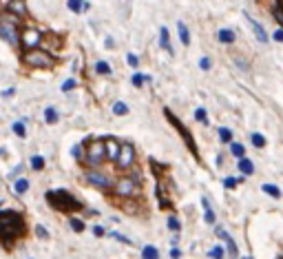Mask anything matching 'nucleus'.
I'll return each instance as SVG.
<instances>
[{"mask_svg": "<svg viewBox=\"0 0 283 259\" xmlns=\"http://www.w3.org/2000/svg\"><path fill=\"white\" fill-rule=\"evenodd\" d=\"M27 232V224L18 210H0V241L4 248H11L13 241Z\"/></svg>", "mask_w": 283, "mask_h": 259, "instance_id": "nucleus-1", "label": "nucleus"}, {"mask_svg": "<svg viewBox=\"0 0 283 259\" xmlns=\"http://www.w3.org/2000/svg\"><path fill=\"white\" fill-rule=\"evenodd\" d=\"M47 201L53 206V208H57V210H82L84 208V206L80 204L71 193L62 191V188H57V191H49L47 193Z\"/></svg>", "mask_w": 283, "mask_h": 259, "instance_id": "nucleus-2", "label": "nucleus"}, {"mask_svg": "<svg viewBox=\"0 0 283 259\" xmlns=\"http://www.w3.org/2000/svg\"><path fill=\"white\" fill-rule=\"evenodd\" d=\"M22 60H25L27 64H31V67H40V69L53 67V58L47 54V51L38 49V47H31L29 51H25V54H22Z\"/></svg>", "mask_w": 283, "mask_h": 259, "instance_id": "nucleus-3", "label": "nucleus"}, {"mask_svg": "<svg viewBox=\"0 0 283 259\" xmlns=\"http://www.w3.org/2000/svg\"><path fill=\"white\" fill-rule=\"evenodd\" d=\"M164 113H166V117H168V120H170V124H172V126H177V131H179V133H181V138H184V142H186V146H188V151L193 153L195 157H197V144H195V140L190 138V131L186 129V126L181 124V122L177 120L175 115H172V113H170V109H164Z\"/></svg>", "mask_w": 283, "mask_h": 259, "instance_id": "nucleus-4", "label": "nucleus"}, {"mask_svg": "<svg viewBox=\"0 0 283 259\" xmlns=\"http://www.w3.org/2000/svg\"><path fill=\"white\" fill-rule=\"evenodd\" d=\"M106 160L104 155V140H93L86 148V162L93 166H100Z\"/></svg>", "mask_w": 283, "mask_h": 259, "instance_id": "nucleus-5", "label": "nucleus"}, {"mask_svg": "<svg viewBox=\"0 0 283 259\" xmlns=\"http://www.w3.org/2000/svg\"><path fill=\"white\" fill-rule=\"evenodd\" d=\"M0 38L9 45H20V33H18V27L13 23H7V20H0Z\"/></svg>", "mask_w": 283, "mask_h": 259, "instance_id": "nucleus-6", "label": "nucleus"}, {"mask_svg": "<svg viewBox=\"0 0 283 259\" xmlns=\"http://www.w3.org/2000/svg\"><path fill=\"white\" fill-rule=\"evenodd\" d=\"M119 169H128V166L135 162V148L131 144H119V151H117V157H115Z\"/></svg>", "mask_w": 283, "mask_h": 259, "instance_id": "nucleus-7", "label": "nucleus"}, {"mask_svg": "<svg viewBox=\"0 0 283 259\" xmlns=\"http://www.w3.org/2000/svg\"><path fill=\"white\" fill-rule=\"evenodd\" d=\"M115 193L122 197H128V195H135L137 193V182L133 177H124L117 182V186H115Z\"/></svg>", "mask_w": 283, "mask_h": 259, "instance_id": "nucleus-8", "label": "nucleus"}, {"mask_svg": "<svg viewBox=\"0 0 283 259\" xmlns=\"http://www.w3.org/2000/svg\"><path fill=\"white\" fill-rule=\"evenodd\" d=\"M38 42H40V33L35 31V29H31V27L22 29V33H20V45H25L27 49H31V47H35Z\"/></svg>", "mask_w": 283, "mask_h": 259, "instance_id": "nucleus-9", "label": "nucleus"}, {"mask_svg": "<svg viewBox=\"0 0 283 259\" xmlns=\"http://www.w3.org/2000/svg\"><path fill=\"white\" fill-rule=\"evenodd\" d=\"M246 18H248V25H250V27H252V31H255L256 40H259L261 45H268V31H265V29H263V25H261V23H256V20L252 18V16H248V14H246Z\"/></svg>", "mask_w": 283, "mask_h": 259, "instance_id": "nucleus-10", "label": "nucleus"}, {"mask_svg": "<svg viewBox=\"0 0 283 259\" xmlns=\"http://www.w3.org/2000/svg\"><path fill=\"white\" fill-rule=\"evenodd\" d=\"M84 177H86L88 184H93V186H100V188H106L111 184L109 177H106V175H102V173H97V171H88Z\"/></svg>", "mask_w": 283, "mask_h": 259, "instance_id": "nucleus-11", "label": "nucleus"}, {"mask_svg": "<svg viewBox=\"0 0 283 259\" xmlns=\"http://www.w3.org/2000/svg\"><path fill=\"white\" fill-rule=\"evenodd\" d=\"M117 151H119V142H117V140H115V138H106L104 140V155H106V160H113L115 162Z\"/></svg>", "mask_w": 283, "mask_h": 259, "instance_id": "nucleus-12", "label": "nucleus"}, {"mask_svg": "<svg viewBox=\"0 0 283 259\" xmlns=\"http://www.w3.org/2000/svg\"><path fill=\"white\" fill-rule=\"evenodd\" d=\"M217 237H219V239H224V241H226V248H228V253L232 255V257H237V255H239L237 244H234V239L224 230V228H217Z\"/></svg>", "mask_w": 283, "mask_h": 259, "instance_id": "nucleus-13", "label": "nucleus"}, {"mask_svg": "<svg viewBox=\"0 0 283 259\" xmlns=\"http://www.w3.org/2000/svg\"><path fill=\"white\" fill-rule=\"evenodd\" d=\"M159 45L166 54H172V47H170V36H168V29L166 27H159Z\"/></svg>", "mask_w": 283, "mask_h": 259, "instance_id": "nucleus-14", "label": "nucleus"}, {"mask_svg": "<svg viewBox=\"0 0 283 259\" xmlns=\"http://www.w3.org/2000/svg\"><path fill=\"white\" fill-rule=\"evenodd\" d=\"M9 11H13V14H18V16H25L27 14L25 0H11V2H9Z\"/></svg>", "mask_w": 283, "mask_h": 259, "instance_id": "nucleus-15", "label": "nucleus"}, {"mask_svg": "<svg viewBox=\"0 0 283 259\" xmlns=\"http://www.w3.org/2000/svg\"><path fill=\"white\" fill-rule=\"evenodd\" d=\"M177 33H179L181 45L188 47V45H190V33H188V27H186L184 23H177Z\"/></svg>", "mask_w": 283, "mask_h": 259, "instance_id": "nucleus-16", "label": "nucleus"}, {"mask_svg": "<svg viewBox=\"0 0 283 259\" xmlns=\"http://www.w3.org/2000/svg\"><path fill=\"white\" fill-rule=\"evenodd\" d=\"M201 206H203V213H206V222L208 224H215V210L210 208V201H208V197H201Z\"/></svg>", "mask_w": 283, "mask_h": 259, "instance_id": "nucleus-17", "label": "nucleus"}, {"mask_svg": "<svg viewBox=\"0 0 283 259\" xmlns=\"http://www.w3.org/2000/svg\"><path fill=\"white\" fill-rule=\"evenodd\" d=\"M69 9L75 11V14H82V11H88V2H84V0H69Z\"/></svg>", "mask_w": 283, "mask_h": 259, "instance_id": "nucleus-18", "label": "nucleus"}, {"mask_svg": "<svg viewBox=\"0 0 283 259\" xmlns=\"http://www.w3.org/2000/svg\"><path fill=\"white\" fill-rule=\"evenodd\" d=\"M13 191H16V195H25V193L29 191V179H25V177L16 179V182H13Z\"/></svg>", "mask_w": 283, "mask_h": 259, "instance_id": "nucleus-19", "label": "nucleus"}, {"mask_svg": "<svg viewBox=\"0 0 283 259\" xmlns=\"http://www.w3.org/2000/svg\"><path fill=\"white\" fill-rule=\"evenodd\" d=\"M239 171H241L243 175H252L255 173V164H252L250 160H246V157H239Z\"/></svg>", "mask_w": 283, "mask_h": 259, "instance_id": "nucleus-20", "label": "nucleus"}, {"mask_svg": "<svg viewBox=\"0 0 283 259\" xmlns=\"http://www.w3.org/2000/svg\"><path fill=\"white\" fill-rule=\"evenodd\" d=\"M217 36H219V42H224V45H232L234 42V31H230V29H221Z\"/></svg>", "mask_w": 283, "mask_h": 259, "instance_id": "nucleus-21", "label": "nucleus"}, {"mask_svg": "<svg viewBox=\"0 0 283 259\" xmlns=\"http://www.w3.org/2000/svg\"><path fill=\"white\" fill-rule=\"evenodd\" d=\"M263 193H268L270 197H274V200H279V197H281V191H279V186L277 184H263Z\"/></svg>", "mask_w": 283, "mask_h": 259, "instance_id": "nucleus-22", "label": "nucleus"}, {"mask_svg": "<svg viewBox=\"0 0 283 259\" xmlns=\"http://www.w3.org/2000/svg\"><path fill=\"white\" fill-rule=\"evenodd\" d=\"M57 120H60V117H57V111L53 107H49L47 111H44V122H47V124H56Z\"/></svg>", "mask_w": 283, "mask_h": 259, "instance_id": "nucleus-23", "label": "nucleus"}, {"mask_svg": "<svg viewBox=\"0 0 283 259\" xmlns=\"http://www.w3.org/2000/svg\"><path fill=\"white\" fill-rule=\"evenodd\" d=\"M142 257H146V259H157V257H159V250L155 248V246H144V248H142Z\"/></svg>", "mask_w": 283, "mask_h": 259, "instance_id": "nucleus-24", "label": "nucleus"}, {"mask_svg": "<svg viewBox=\"0 0 283 259\" xmlns=\"http://www.w3.org/2000/svg\"><path fill=\"white\" fill-rule=\"evenodd\" d=\"M228 144H230V142H228ZM230 153H232L234 157H243V153H246V148H243V144L232 142V144H230Z\"/></svg>", "mask_w": 283, "mask_h": 259, "instance_id": "nucleus-25", "label": "nucleus"}, {"mask_svg": "<svg viewBox=\"0 0 283 259\" xmlns=\"http://www.w3.org/2000/svg\"><path fill=\"white\" fill-rule=\"evenodd\" d=\"M31 169H33V171H42L44 169V157L42 155H33V157H31Z\"/></svg>", "mask_w": 283, "mask_h": 259, "instance_id": "nucleus-26", "label": "nucleus"}, {"mask_svg": "<svg viewBox=\"0 0 283 259\" xmlns=\"http://www.w3.org/2000/svg\"><path fill=\"white\" fill-rule=\"evenodd\" d=\"M219 140H221V142H224V144L232 142V131H230V129H226V126H224V129H219Z\"/></svg>", "mask_w": 283, "mask_h": 259, "instance_id": "nucleus-27", "label": "nucleus"}, {"mask_svg": "<svg viewBox=\"0 0 283 259\" xmlns=\"http://www.w3.org/2000/svg\"><path fill=\"white\" fill-rule=\"evenodd\" d=\"M11 129H13V133H16L18 138H25V135H27L25 122H13V126H11Z\"/></svg>", "mask_w": 283, "mask_h": 259, "instance_id": "nucleus-28", "label": "nucleus"}, {"mask_svg": "<svg viewBox=\"0 0 283 259\" xmlns=\"http://www.w3.org/2000/svg\"><path fill=\"white\" fill-rule=\"evenodd\" d=\"M69 226L73 228L75 232H82V230H84V224H82V219H78V217H71V219H69Z\"/></svg>", "mask_w": 283, "mask_h": 259, "instance_id": "nucleus-29", "label": "nucleus"}, {"mask_svg": "<svg viewBox=\"0 0 283 259\" xmlns=\"http://www.w3.org/2000/svg\"><path fill=\"white\" fill-rule=\"evenodd\" d=\"M113 113H115V115H126V113H128V107H126L124 102H115V104H113Z\"/></svg>", "mask_w": 283, "mask_h": 259, "instance_id": "nucleus-30", "label": "nucleus"}, {"mask_svg": "<svg viewBox=\"0 0 283 259\" xmlns=\"http://www.w3.org/2000/svg\"><path fill=\"white\" fill-rule=\"evenodd\" d=\"M95 71L100 73V76H109V73H111V64L109 62H97L95 64Z\"/></svg>", "mask_w": 283, "mask_h": 259, "instance_id": "nucleus-31", "label": "nucleus"}, {"mask_svg": "<svg viewBox=\"0 0 283 259\" xmlns=\"http://www.w3.org/2000/svg\"><path fill=\"white\" fill-rule=\"evenodd\" d=\"M252 144H255L256 148H263L265 146V138L261 133H252Z\"/></svg>", "mask_w": 283, "mask_h": 259, "instance_id": "nucleus-32", "label": "nucleus"}, {"mask_svg": "<svg viewBox=\"0 0 283 259\" xmlns=\"http://www.w3.org/2000/svg\"><path fill=\"white\" fill-rule=\"evenodd\" d=\"M195 117H197L201 124H208V115H206V109H197L195 111Z\"/></svg>", "mask_w": 283, "mask_h": 259, "instance_id": "nucleus-33", "label": "nucleus"}, {"mask_svg": "<svg viewBox=\"0 0 283 259\" xmlns=\"http://www.w3.org/2000/svg\"><path fill=\"white\" fill-rule=\"evenodd\" d=\"M168 228H170L172 232H179V228H181L179 219H177V217H170V219H168Z\"/></svg>", "mask_w": 283, "mask_h": 259, "instance_id": "nucleus-34", "label": "nucleus"}, {"mask_svg": "<svg viewBox=\"0 0 283 259\" xmlns=\"http://www.w3.org/2000/svg\"><path fill=\"white\" fill-rule=\"evenodd\" d=\"M208 255H210V257H215V259H221V257H224V255H226V250L221 248V246H215V248H212Z\"/></svg>", "mask_w": 283, "mask_h": 259, "instance_id": "nucleus-35", "label": "nucleus"}, {"mask_svg": "<svg viewBox=\"0 0 283 259\" xmlns=\"http://www.w3.org/2000/svg\"><path fill=\"white\" fill-rule=\"evenodd\" d=\"M146 80H148V78L142 76V73H135V76H133V85H135V86H142Z\"/></svg>", "mask_w": 283, "mask_h": 259, "instance_id": "nucleus-36", "label": "nucleus"}, {"mask_svg": "<svg viewBox=\"0 0 283 259\" xmlns=\"http://www.w3.org/2000/svg\"><path fill=\"white\" fill-rule=\"evenodd\" d=\"M199 67H201L203 71H208V69L212 67V60L210 58H201V60H199Z\"/></svg>", "mask_w": 283, "mask_h": 259, "instance_id": "nucleus-37", "label": "nucleus"}, {"mask_svg": "<svg viewBox=\"0 0 283 259\" xmlns=\"http://www.w3.org/2000/svg\"><path fill=\"white\" fill-rule=\"evenodd\" d=\"M111 235H113V237H115V239H117V241H124V244H126V246H133V241L128 239V237L119 235V232H111Z\"/></svg>", "mask_w": 283, "mask_h": 259, "instance_id": "nucleus-38", "label": "nucleus"}, {"mask_svg": "<svg viewBox=\"0 0 283 259\" xmlns=\"http://www.w3.org/2000/svg\"><path fill=\"white\" fill-rule=\"evenodd\" d=\"M71 89H75V80L71 78V80H66L64 85H62V91H71Z\"/></svg>", "mask_w": 283, "mask_h": 259, "instance_id": "nucleus-39", "label": "nucleus"}, {"mask_svg": "<svg viewBox=\"0 0 283 259\" xmlns=\"http://www.w3.org/2000/svg\"><path fill=\"white\" fill-rule=\"evenodd\" d=\"M128 64H131V67H137V64H140V58H137L135 54H128Z\"/></svg>", "mask_w": 283, "mask_h": 259, "instance_id": "nucleus-40", "label": "nucleus"}, {"mask_svg": "<svg viewBox=\"0 0 283 259\" xmlns=\"http://www.w3.org/2000/svg\"><path fill=\"white\" fill-rule=\"evenodd\" d=\"M234 184H237V179H234V177H226L224 179V186L226 188H234Z\"/></svg>", "mask_w": 283, "mask_h": 259, "instance_id": "nucleus-41", "label": "nucleus"}, {"mask_svg": "<svg viewBox=\"0 0 283 259\" xmlns=\"http://www.w3.org/2000/svg\"><path fill=\"white\" fill-rule=\"evenodd\" d=\"M93 235H95V237H104V235H106V230H104L102 226H95V228H93Z\"/></svg>", "mask_w": 283, "mask_h": 259, "instance_id": "nucleus-42", "label": "nucleus"}, {"mask_svg": "<svg viewBox=\"0 0 283 259\" xmlns=\"http://www.w3.org/2000/svg\"><path fill=\"white\" fill-rule=\"evenodd\" d=\"M35 232H38V235L42 237V239H47V237H49V232L44 230V226H35Z\"/></svg>", "mask_w": 283, "mask_h": 259, "instance_id": "nucleus-43", "label": "nucleus"}, {"mask_svg": "<svg viewBox=\"0 0 283 259\" xmlns=\"http://www.w3.org/2000/svg\"><path fill=\"white\" fill-rule=\"evenodd\" d=\"M71 155H73V157H80V155H82V146H80V144H75L73 151H71Z\"/></svg>", "mask_w": 283, "mask_h": 259, "instance_id": "nucleus-44", "label": "nucleus"}, {"mask_svg": "<svg viewBox=\"0 0 283 259\" xmlns=\"http://www.w3.org/2000/svg\"><path fill=\"white\" fill-rule=\"evenodd\" d=\"M274 40H277V42L283 40V31H281V29H277V31H274Z\"/></svg>", "mask_w": 283, "mask_h": 259, "instance_id": "nucleus-45", "label": "nucleus"}, {"mask_svg": "<svg viewBox=\"0 0 283 259\" xmlns=\"http://www.w3.org/2000/svg\"><path fill=\"white\" fill-rule=\"evenodd\" d=\"M170 257H175V259H177V257H181L179 248H172V250H170Z\"/></svg>", "mask_w": 283, "mask_h": 259, "instance_id": "nucleus-46", "label": "nucleus"}]
</instances>
